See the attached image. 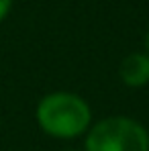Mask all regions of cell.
Here are the masks:
<instances>
[{"mask_svg":"<svg viewBox=\"0 0 149 151\" xmlns=\"http://www.w3.org/2000/svg\"><path fill=\"white\" fill-rule=\"evenodd\" d=\"M68 151H76V149H68Z\"/></svg>","mask_w":149,"mask_h":151,"instance_id":"8992f818","label":"cell"},{"mask_svg":"<svg viewBox=\"0 0 149 151\" xmlns=\"http://www.w3.org/2000/svg\"><path fill=\"white\" fill-rule=\"evenodd\" d=\"M86 151H149V133L135 119L106 116L88 131Z\"/></svg>","mask_w":149,"mask_h":151,"instance_id":"7a4b0ae2","label":"cell"},{"mask_svg":"<svg viewBox=\"0 0 149 151\" xmlns=\"http://www.w3.org/2000/svg\"><path fill=\"white\" fill-rule=\"evenodd\" d=\"M92 110L74 92H51L37 104V123L55 139H76L90 129Z\"/></svg>","mask_w":149,"mask_h":151,"instance_id":"6da1fadb","label":"cell"},{"mask_svg":"<svg viewBox=\"0 0 149 151\" xmlns=\"http://www.w3.org/2000/svg\"><path fill=\"white\" fill-rule=\"evenodd\" d=\"M145 53L149 55V33L145 35Z\"/></svg>","mask_w":149,"mask_h":151,"instance_id":"5b68a950","label":"cell"},{"mask_svg":"<svg viewBox=\"0 0 149 151\" xmlns=\"http://www.w3.org/2000/svg\"><path fill=\"white\" fill-rule=\"evenodd\" d=\"M10 4H12V0H0V21L8 14V10H10Z\"/></svg>","mask_w":149,"mask_h":151,"instance_id":"277c9868","label":"cell"},{"mask_svg":"<svg viewBox=\"0 0 149 151\" xmlns=\"http://www.w3.org/2000/svg\"><path fill=\"white\" fill-rule=\"evenodd\" d=\"M119 76L125 86L143 88L149 84V55L145 51H133L121 61Z\"/></svg>","mask_w":149,"mask_h":151,"instance_id":"3957f363","label":"cell"}]
</instances>
